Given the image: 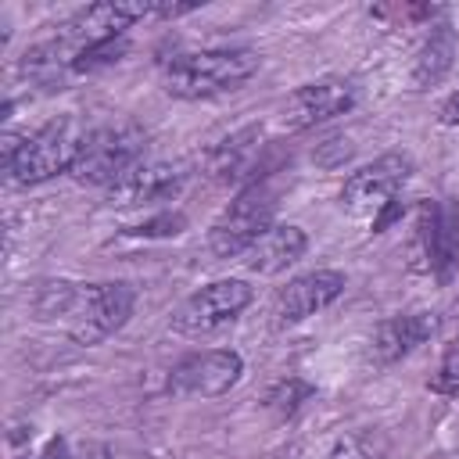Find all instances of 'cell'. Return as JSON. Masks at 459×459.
Here are the masks:
<instances>
[{
	"mask_svg": "<svg viewBox=\"0 0 459 459\" xmlns=\"http://www.w3.org/2000/svg\"><path fill=\"white\" fill-rule=\"evenodd\" d=\"M258 72V54L247 47H212L183 50L161 61V86L183 100H204L240 90Z\"/></svg>",
	"mask_w": 459,
	"mask_h": 459,
	"instance_id": "1",
	"label": "cell"
},
{
	"mask_svg": "<svg viewBox=\"0 0 459 459\" xmlns=\"http://www.w3.org/2000/svg\"><path fill=\"white\" fill-rule=\"evenodd\" d=\"M90 140V129L75 118V115H61L50 118L47 126H39L36 133L22 136L18 154L4 165L7 179L18 186H32V183H47L57 172H72L82 143Z\"/></svg>",
	"mask_w": 459,
	"mask_h": 459,
	"instance_id": "2",
	"label": "cell"
},
{
	"mask_svg": "<svg viewBox=\"0 0 459 459\" xmlns=\"http://www.w3.org/2000/svg\"><path fill=\"white\" fill-rule=\"evenodd\" d=\"M143 147H147V136L136 122L100 126L82 143L72 165V179L90 183V186H111L143 161Z\"/></svg>",
	"mask_w": 459,
	"mask_h": 459,
	"instance_id": "3",
	"label": "cell"
},
{
	"mask_svg": "<svg viewBox=\"0 0 459 459\" xmlns=\"http://www.w3.org/2000/svg\"><path fill=\"white\" fill-rule=\"evenodd\" d=\"M273 215H276V194L269 190V183H247L212 222V230H208L212 255L215 258H244V251L276 226Z\"/></svg>",
	"mask_w": 459,
	"mask_h": 459,
	"instance_id": "4",
	"label": "cell"
},
{
	"mask_svg": "<svg viewBox=\"0 0 459 459\" xmlns=\"http://www.w3.org/2000/svg\"><path fill=\"white\" fill-rule=\"evenodd\" d=\"M133 305H136V290L122 280L86 283V287H79V294H75V301L65 316V330L75 344H86V348L100 344L129 323Z\"/></svg>",
	"mask_w": 459,
	"mask_h": 459,
	"instance_id": "5",
	"label": "cell"
},
{
	"mask_svg": "<svg viewBox=\"0 0 459 459\" xmlns=\"http://www.w3.org/2000/svg\"><path fill=\"white\" fill-rule=\"evenodd\" d=\"M255 290L244 283V280H212L204 283L201 290H194L172 316V330L183 333V337H201V333H212L219 326H226L230 319H237L247 305H251Z\"/></svg>",
	"mask_w": 459,
	"mask_h": 459,
	"instance_id": "6",
	"label": "cell"
},
{
	"mask_svg": "<svg viewBox=\"0 0 459 459\" xmlns=\"http://www.w3.org/2000/svg\"><path fill=\"white\" fill-rule=\"evenodd\" d=\"M412 176V158L409 154H384L362 169H355L344 186H341V204L351 212V215H380L391 201H398L402 186L409 183Z\"/></svg>",
	"mask_w": 459,
	"mask_h": 459,
	"instance_id": "7",
	"label": "cell"
},
{
	"mask_svg": "<svg viewBox=\"0 0 459 459\" xmlns=\"http://www.w3.org/2000/svg\"><path fill=\"white\" fill-rule=\"evenodd\" d=\"M244 373V359L233 348H208V351H194L186 359H179L169 369L165 387L172 394H194V398H219L226 394Z\"/></svg>",
	"mask_w": 459,
	"mask_h": 459,
	"instance_id": "8",
	"label": "cell"
},
{
	"mask_svg": "<svg viewBox=\"0 0 459 459\" xmlns=\"http://www.w3.org/2000/svg\"><path fill=\"white\" fill-rule=\"evenodd\" d=\"M412 255L420 258V269L434 273L441 283H448L452 273L459 269V233H455L452 219L445 215V208L434 201H420V208H416Z\"/></svg>",
	"mask_w": 459,
	"mask_h": 459,
	"instance_id": "9",
	"label": "cell"
},
{
	"mask_svg": "<svg viewBox=\"0 0 459 459\" xmlns=\"http://www.w3.org/2000/svg\"><path fill=\"white\" fill-rule=\"evenodd\" d=\"M351 104H355V86L348 79L326 75V79H316V82L298 86L287 97V104H283V126L287 129H308V126H319L326 118H337L344 111H351Z\"/></svg>",
	"mask_w": 459,
	"mask_h": 459,
	"instance_id": "10",
	"label": "cell"
},
{
	"mask_svg": "<svg viewBox=\"0 0 459 459\" xmlns=\"http://www.w3.org/2000/svg\"><path fill=\"white\" fill-rule=\"evenodd\" d=\"M186 172L172 161H140L133 172H126L118 183L108 186V204L111 208H147L172 201L183 190Z\"/></svg>",
	"mask_w": 459,
	"mask_h": 459,
	"instance_id": "11",
	"label": "cell"
},
{
	"mask_svg": "<svg viewBox=\"0 0 459 459\" xmlns=\"http://www.w3.org/2000/svg\"><path fill=\"white\" fill-rule=\"evenodd\" d=\"M262 151H265V133H262V126H244V129L222 136V140L204 154V172H208L212 183L237 186V183H244V179H251V176L258 172Z\"/></svg>",
	"mask_w": 459,
	"mask_h": 459,
	"instance_id": "12",
	"label": "cell"
},
{
	"mask_svg": "<svg viewBox=\"0 0 459 459\" xmlns=\"http://www.w3.org/2000/svg\"><path fill=\"white\" fill-rule=\"evenodd\" d=\"M341 290H344V276L337 269H316V273L294 276L276 294V319H280V326L305 323L308 316H316L326 305H333L341 298Z\"/></svg>",
	"mask_w": 459,
	"mask_h": 459,
	"instance_id": "13",
	"label": "cell"
},
{
	"mask_svg": "<svg viewBox=\"0 0 459 459\" xmlns=\"http://www.w3.org/2000/svg\"><path fill=\"white\" fill-rule=\"evenodd\" d=\"M437 330V316L434 312H405V316H391L377 326L373 341H369V355L380 366H391L398 359H405L409 351H416L430 333Z\"/></svg>",
	"mask_w": 459,
	"mask_h": 459,
	"instance_id": "14",
	"label": "cell"
},
{
	"mask_svg": "<svg viewBox=\"0 0 459 459\" xmlns=\"http://www.w3.org/2000/svg\"><path fill=\"white\" fill-rule=\"evenodd\" d=\"M305 247H308L305 230L283 222V226H273L265 237H258V240L244 251L240 262H244L251 273H258V276H276V273H283L287 265H294V262L305 255Z\"/></svg>",
	"mask_w": 459,
	"mask_h": 459,
	"instance_id": "15",
	"label": "cell"
},
{
	"mask_svg": "<svg viewBox=\"0 0 459 459\" xmlns=\"http://www.w3.org/2000/svg\"><path fill=\"white\" fill-rule=\"evenodd\" d=\"M455 57H459V36H455V29H448V25H430V36H427V43L420 47L416 65H412V82H416L420 90L441 82V79L452 72Z\"/></svg>",
	"mask_w": 459,
	"mask_h": 459,
	"instance_id": "16",
	"label": "cell"
},
{
	"mask_svg": "<svg viewBox=\"0 0 459 459\" xmlns=\"http://www.w3.org/2000/svg\"><path fill=\"white\" fill-rule=\"evenodd\" d=\"M129 50V39L126 36H108V39H97L82 50H75L72 57V75H93L100 68H111L115 61H122Z\"/></svg>",
	"mask_w": 459,
	"mask_h": 459,
	"instance_id": "17",
	"label": "cell"
},
{
	"mask_svg": "<svg viewBox=\"0 0 459 459\" xmlns=\"http://www.w3.org/2000/svg\"><path fill=\"white\" fill-rule=\"evenodd\" d=\"M326 459H387V441L380 430H351L333 441Z\"/></svg>",
	"mask_w": 459,
	"mask_h": 459,
	"instance_id": "18",
	"label": "cell"
},
{
	"mask_svg": "<svg viewBox=\"0 0 459 459\" xmlns=\"http://www.w3.org/2000/svg\"><path fill=\"white\" fill-rule=\"evenodd\" d=\"M75 294H79V283H68V280H47V283L36 287V294H32V308H36L39 319H54V316L65 319L68 308H72V301H75Z\"/></svg>",
	"mask_w": 459,
	"mask_h": 459,
	"instance_id": "19",
	"label": "cell"
},
{
	"mask_svg": "<svg viewBox=\"0 0 459 459\" xmlns=\"http://www.w3.org/2000/svg\"><path fill=\"white\" fill-rule=\"evenodd\" d=\"M183 230H186V215L183 212H158V215H151L143 222L126 226L122 233H129V237H179Z\"/></svg>",
	"mask_w": 459,
	"mask_h": 459,
	"instance_id": "20",
	"label": "cell"
},
{
	"mask_svg": "<svg viewBox=\"0 0 459 459\" xmlns=\"http://www.w3.org/2000/svg\"><path fill=\"white\" fill-rule=\"evenodd\" d=\"M305 398H312V387L308 384H301V380H280L273 391H269V405L280 412V416H290V412H298V405L305 402Z\"/></svg>",
	"mask_w": 459,
	"mask_h": 459,
	"instance_id": "21",
	"label": "cell"
},
{
	"mask_svg": "<svg viewBox=\"0 0 459 459\" xmlns=\"http://www.w3.org/2000/svg\"><path fill=\"white\" fill-rule=\"evenodd\" d=\"M351 158V143L344 140V136H330V140H323L319 147H316V161L323 165V169H337V165H344Z\"/></svg>",
	"mask_w": 459,
	"mask_h": 459,
	"instance_id": "22",
	"label": "cell"
},
{
	"mask_svg": "<svg viewBox=\"0 0 459 459\" xmlns=\"http://www.w3.org/2000/svg\"><path fill=\"white\" fill-rule=\"evenodd\" d=\"M430 387L441 391V394H455V391H459V351H455V348H452L448 359L441 362V377H437Z\"/></svg>",
	"mask_w": 459,
	"mask_h": 459,
	"instance_id": "23",
	"label": "cell"
},
{
	"mask_svg": "<svg viewBox=\"0 0 459 459\" xmlns=\"http://www.w3.org/2000/svg\"><path fill=\"white\" fill-rule=\"evenodd\" d=\"M18 459H72V455H68V441L65 437H50L36 455H18Z\"/></svg>",
	"mask_w": 459,
	"mask_h": 459,
	"instance_id": "24",
	"label": "cell"
},
{
	"mask_svg": "<svg viewBox=\"0 0 459 459\" xmlns=\"http://www.w3.org/2000/svg\"><path fill=\"white\" fill-rule=\"evenodd\" d=\"M402 212H405V208H402V201H391V204L373 219V230H377V233H380V230H387L394 219H402Z\"/></svg>",
	"mask_w": 459,
	"mask_h": 459,
	"instance_id": "25",
	"label": "cell"
},
{
	"mask_svg": "<svg viewBox=\"0 0 459 459\" xmlns=\"http://www.w3.org/2000/svg\"><path fill=\"white\" fill-rule=\"evenodd\" d=\"M441 122H445V126H455V122H459V93H452V97L445 100V108H441Z\"/></svg>",
	"mask_w": 459,
	"mask_h": 459,
	"instance_id": "26",
	"label": "cell"
}]
</instances>
